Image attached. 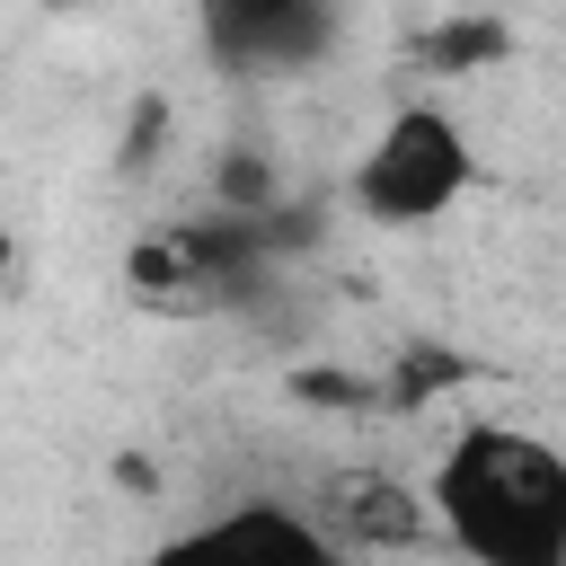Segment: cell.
Instances as JSON below:
<instances>
[{
	"label": "cell",
	"mask_w": 566,
	"mask_h": 566,
	"mask_svg": "<svg viewBox=\"0 0 566 566\" xmlns=\"http://www.w3.org/2000/svg\"><path fill=\"white\" fill-rule=\"evenodd\" d=\"M133 566H354V557L310 522V504H292V495H248V504H221V513L150 539Z\"/></svg>",
	"instance_id": "3"
},
{
	"label": "cell",
	"mask_w": 566,
	"mask_h": 566,
	"mask_svg": "<svg viewBox=\"0 0 566 566\" xmlns=\"http://www.w3.org/2000/svg\"><path fill=\"white\" fill-rule=\"evenodd\" d=\"M203 27H212V53L230 71L283 80L336 44V0H203Z\"/></svg>",
	"instance_id": "5"
},
{
	"label": "cell",
	"mask_w": 566,
	"mask_h": 566,
	"mask_svg": "<svg viewBox=\"0 0 566 566\" xmlns=\"http://www.w3.org/2000/svg\"><path fill=\"white\" fill-rule=\"evenodd\" d=\"M478 195V133L460 106L442 97H407L389 106L363 150L345 159V203L371 221V230H433L451 203Z\"/></svg>",
	"instance_id": "2"
},
{
	"label": "cell",
	"mask_w": 566,
	"mask_h": 566,
	"mask_svg": "<svg viewBox=\"0 0 566 566\" xmlns=\"http://www.w3.org/2000/svg\"><path fill=\"white\" fill-rule=\"evenodd\" d=\"M416 62L424 71H442V80H478V71H495L504 62V18H442V27H424L416 35Z\"/></svg>",
	"instance_id": "6"
},
{
	"label": "cell",
	"mask_w": 566,
	"mask_h": 566,
	"mask_svg": "<svg viewBox=\"0 0 566 566\" xmlns=\"http://www.w3.org/2000/svg\"><path fill=\"white\" fill-rule=\"evenodd\" d=\"M433 539L469 566H566V451L531 424H451L424 460Z\"/></svg>",
	"instance_id": "1"
},
{
	"label": "cell",
	"mask_w": 566,
	"mask_h": 566,
	"mask_svg": "<svg viewBox=\"0 0 566 566\" xmlns=\"http://www.w3.org/2000/svg\"><path fill=\"white\" fill-rule=\"evenodd\" d=\"M301 504H310V522H318L345 557H389V548H416V539L433 531L424 478H398V469H380V460L327 469L318 495H301Z\"/></svg>",
	"instance_id": "4"
}]
</instances>
